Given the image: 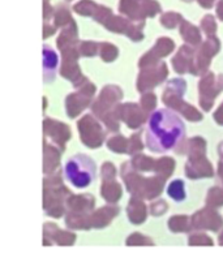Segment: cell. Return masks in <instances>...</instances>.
Listing matches in <instances>:
<instances>
[{
  "label": "cell",
  "instance_id": "cell-1",
  "mask_svg": "<svg viewBox=\"0 0 223 258\" xmlns=\"http://www.w3.org/2000/svg\"><path fill=\"white\" fill-rule=\"evenodd\" d=\"M186 137V124L169 108L155 111L148 125V146L157 153H166Z\"/></svg>",
  "mask_w": 223,
  "mask_h": 258
},
{
  "label": "cell",
  "instance_id": "cell-2",
  "mask_svg": "<svg viewBox=\"0 0 223 258\" xmlns=\"http://www.w3.org/2000/svg\"><path fill=\"white\" fill-rule=\"evenodd\" d=\"M167 195L175 202H182L187 199L186 184L182 180H174L173 183L167 188Z\"/></svg>",
  "mask_w": 223,
  "mask_h": 258
}]
</instances>
